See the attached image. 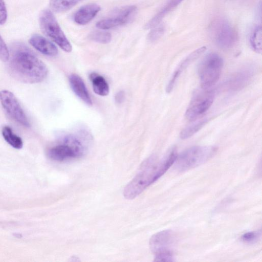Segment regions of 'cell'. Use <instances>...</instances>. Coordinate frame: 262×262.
<instances>
[{"label":"cell","instance_id":"15","mask_svg":"<svg viewBox=\"0 0 262 262\" xmlns=\"http://www.w3.org/2000/svg\"><path fill=\"white\" fill-rule=\"evenodd\" d=\"M100 10V6L96 4L83 6L75 13L74 20L77 24L85 25L93 19Z\"/></svg>","mask_w":262,"mask_h":262},{"label":"cell","instance_id":"4","mask_svg":"<svg viewBox=\"0 0 262 262\" xmlns=\"http://www.w3.org/2000/svg\"><path fill=\"white\" fill-rule=\"evenodd\" d=\"M86 149L84 143L79 137L68 135L62 138L60 144L49 149L48 156L53 161L63 162L81 157Z\"/></svg>","mask_w":262,"mask_h":262},{"label":"cell","instance_id":"1","mask_svg":"<svg viewBox=\"0 0 262 262\" xmlns=\"http://www.w3.org/2000/svg\"><path fill=\"white\" fill-rule=\"evenodd\" d=\"M9 59L10 73L17 80L27 83H39L48 75L46 65L23 43H15L11 47Z\"/></svg>","mask_w":262,"mask_h":262},{"label":"cell","instance_id":"8","mask_svg":"<svg viewBox=\"0 0 262 262\" xmlns=\"http://www.w3.org/2000/svg\"><path fill=\"white\" fill-rule=\"evenodd\" d=\"M209 33L217 46L223 49L232 48L237 40L236 31L225 19L214 20L210 26Z\"/></svg>","mask_w":262,"mask_h":262},{"label":"cell","instance_id":"14","mask_svg":"<svg viewBox=\"0 0 262 262\" xmlns=\"http://www.w3.org/2000/svg\"><path fill=\"white\" fill-rule=\"evenodd\" d=\"M29 43L36 50L45 55L55 56L58 54L56 46L39 34H33L29 39Z\"/></svg>","mask_w":262,"mask_h":262},{"label":"cell","instance_id":"20","mask_svg":"<svg viewBox=\"0 0 262 262\" xmlns=\"http://www.w3.org/2000/svg\"><path fill=\"white\" fill-rule=\"evenodd\" d=\"M250 46L255 52L261 53L262 49V29L260 25L255 26L249 38Z\"/></svg>","mask_w":262,"mask_h":262},{"label":"cell","instance_id":"12","mask_svg":"<svg viewBox=\"0 0 262 262\" xmlns=\"http://www.w3.org/2000/svg\"><path fill=\"white\" fill-rule=\"evenodd\" d=\"M206 49V47H201L191 52L182 61L174 71L166 86V91L167 93H170L172 90L175 83L181 73L186 69L191 62L199 58V57L204 52Z\"/></svg>","mask_w":262,"mask_h":262},{"label":"cell","instance_id":"24","mask_svg":"<svg viewBox=\"0 0 262 262\" xmlns=\"http://www.w3.org/2000/svg\"><path fill=\"white\" fill-rule=\"evenodd\" d=\"M165 29L164 25L161 24L151 28L147 36L148 40L154 42L158 40L163 35Z\"/></svg>","mask_w":262,"mask_h":262},{"label":"cell","instance_id":"26","mask_svg":"<svg viewBox=\"0 0 262 262\" xmlns=\"http://www.w3.org/2000/svg\"><path fill=\"white\" fill-rule=\"evenodd\" d=\"M10 53L9 50L0 35V60L4 62L9 60Z\"/></svg>","mask_w":262,"mask_h":262},{"label":"cell","instance_id":"21","mask_svg":"<svg viewBox=\"0 0 262 262\" xmlns=\"http://www.w3.org/2000/svg\"><path fill=\"white\" fill-rule=\"evenodd\" d=\"M184 0H169L165 5L155 15L152 20L155 24L160 23L165 16L174 9Z\"/></svg>","mask_w":262,"mask_h":262},{"label":"cell","instance_id":"25","mask_svg":"<svg viewBox=\"0 0 262 262\" xmlns=\"http://www.w3.org/2000/svg\"><path fill=\"white\" fill-rule=\"evenodd\" d=\"M261 237V231H253L245 233L241 236V240L247 244L256 243Z\"/></svg>","mask_w":262,"mask_h":262},{"label":"cell","instance_id":"6","mask_svg":"<svg viewBox=\"0 0 262 262\" xmlns=\"http://www.w3.org/2000/svg\"><path fill=\"white\" fill-rule=\"evenodd\" d=\"M223 64V58L216 53H209L203 59L198 68L199 77L203 89H209L217 82Z\"/></svg>","mask_w":262,"mask_h":262},{"label":"cell","instance_id":"17","mask_svg":"<svg viewBox=\"0 0 262 262\" xmlns=\"http://www.w3.org/2000/svg\"><path fill=\"white\" fill-rule=\"evenodd\" d=\"M94 92L98 95L105 96L108 94L109 85L105 79L101 75L96 73L90 75Z\"/></svg>","mask_w":262,"mask_h":262},{"label":"cell","instance_id":"28","mask_svg":"<svg viewBox=\"0 0 262 262\" xmlns=\"http://www.w3.org/2000/svg\"><path fill=\"white\" fill-rule=\"evenodd\" d=\"M124 98V92L122 91H120L116 93L115 96V100L117 103L120 104L123 102Z\"/></svg>","mask_w":262,"mask_h":262},{"label":"cell","instance_id":"22","mask_svg":"<svg viewBox=\"0 0 262 262\" xmlns=\"http://www.w3.org/2000/svg\"><path fill=\"white\" fill-rule=\"evenodd\" d=\"M207 120L204 119L186 127L181 132L180 136L182 139L190 138L200 130L207 123Z\"/></svg>","mask_w":262,"mask_h":262},{"label":"cell","instance_id":"2","mask_svg":"<svg viewBox=\"0 0 262 262\" xmlns=\"http://www.w3.org/2000/svg\"><path fill=\"white\" fill-rule=\"evenodd\" d=\"M176 149H172L164 157H149L141 164L136 175L123 190L124 196L133 199L159 179L173 164L177 157Z\"/></svg>","mask_w":262,"mask_h":262},{"label":"cell","instance_id":"5","mask_svg":"<svg viewBox=\"0 0 262 262\" xmlns=\"http://www.w3.org/2000/svg\"><path fill=\"white\" fill-rule=\"evenodd\" d=\"M39 26L43 34L62 50L70 52L72 47L61 30L53 13L48 9L42 11L39 17Z\"/></svg>","mask_w":262,"mask_h":262},{"label":"cell","instance_id":"10","mask_svg":"<svg viewBox=\"0 0 262 262\" xmlns=\"http://www.w3.org/2000/svg\"><path fill=\"white\" fill-rule=\"evenodd\" d=\"M137 11L136 6L130 5L115 10L111 16L98 21L97 28L101 30L113 29L125 25L132 21Z\"/></svg>","mask_w":262,"mask_h":262},{"label":"cell","instance_id":"16","mask_svg":"<svg viewBox=\"0 0 262 262\" xmlns=\"http://www.w3.org/2000/svg\"><path fill=\"white\" fill-rule=\"evenodd\" d=\"M69 82L72 90L82 101L88 105H92V101L82 78L73 74L69 77Z\"/></svg>","mask_w":262,"mask_h":262},{"label":"cell","instance_id":"7","mask_svg":"<svg viewBox=\"0 0 262 262\" xmlns=\"http://www.w3.org/2000/svg\"><path fill=\"white\" fill-rule=\"evenodd\" d=\"M174 242V235L169 230H163L153 235L149 241V247L155 256L154 261H174L171 250Z\"/></svg>","mask_w":262,"mask_h":262},{"label":"cell","instance_id":"9","mask_svg":"<svg viewBox=\"0 0 262 262\" xmlns=\"http://www.w3.org/2000/svg\"><path fill=\"white\" fill-rule=\"evenodd\" d=\"M203 89L195 93L185 113L186 118L194 121L206 113L211 106L214 97V92Z\"/></svg>","mask_w":262,"mask_h":262},{"label":"cell","instance_id":"19","mask_svg":"<svg viewBox=\"0 0 262 262\" xmlns=\"http://www.w3.org/2000/svg\"><path fill=\"white\" fill-rule=\"evenodd\" d=\"M83 0H50L51 9L55 12H62L70 10Z\"/></svg>","mask_w":262,"mask_h":262},{"label":"cell","instance_id":"23","mask_svg":"<svg viewBox=\"0 0 262 262\" xmlns=\"http://www.w3.org/2000/svg\"><path fill=\"white\" fill-rule=\"evenodd\" d=\"M89 37L95 42L102 44L108 43L112 40L110 33L99 30L93 31L89 34Z\"/></svg>","mask_w":262,"mask_h":262},{"label":"cell","instance_id":"11","mask_svg":"<svg viewBox=\"0 0 262 262\" xmlns=\"http://www.w3.org/2000/svg\"><path fill=\"white\" fill-rule=\"evenodd\" d=\"M0 101L4 110L13 119L24 126H30L19 102L11 92L8 90L0 91Z\"/></svg>","mask_w":262,"mask_h":262},{"label":"cell","instance_id":"3","mask_svg":"<svg viewBox=\"0 0 262 262\" xmlns=\"http://www.w3.org/2000/svg\"><path fill=\"white\" fill-rule=\"evenodd\" d=\"M217 150V148L213 146L191 147L177 155L174 167L181 172L193 168L211 159Z\"/></svg>","mask_w":262,"mask_h":262},{"label":"cell","instance_id":"13","mask_svg":"<svg viewBox=\"0 0 262 262\" xmlns=\"http://www.w3.org/2000/svg\"><path fill=\"white\" fill-rule=\"evenodd\" d=\"M253 72V70L250 67L243 69L237 72L229 80L228 88L232 91H237L243 89L252 79Z\"/></svg>","mask_w":262,"mask_h":262},{"label":"cell","instance_id":"27","mask_svg":"<svg viewBox=\"0 0 262 262\" xmlns=\"http://www.w3.org/2000/svg\"><path fill=\"white\" fill-rule=\"evenodd\" d=\"M7 12L5 3L3 0H0V25H3L6 21Z\"/></svg>","mask_w":262,"mask_h":262},{"label":"cell","instance_id":"18","mask_svg":"<svg viewBox=\"0 0 262 262\" xmlns=\"http://www.w3.org/2000/svg\"><path fill=\"white\" fill-rule=\"evenodd\" d=\"M2 135L5 141L15 149H20L23 146L21 138L13 133L12 129L8 126H5L2 128Z\"/></svg>","mask_w":262,"mask_h":262}]
</instances>
